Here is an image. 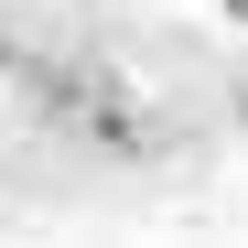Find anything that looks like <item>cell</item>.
<instances>
[{"label": "cell", "instance_id": "1", "mask_svg": "<svg viewBox=\"0 0 248 248\" xmlns=\"http://www.w3.org/2000/svg\"><path fill=\"white\" fill-rule=\"evenodd\" d=\"M44 97H54V119H65L76 140H97V151H151V119L130 108V87H119L108 65H65Z\"/></svg>", "mask_w": 248, "mask_h": 248}, {"label": "cell", "instance_id": "2", "mask_svg": "<svg viewBox=\"0 0 248 248\" xmlns=\"http://www.w3.org/2000/svg\"><path fill=\"white\" fill-rule=\"evenodd\" d=\"M227 22H248V0H227Z\"/></svg>", "mask_w": 248, "mask_h": 248}]
</instances>
